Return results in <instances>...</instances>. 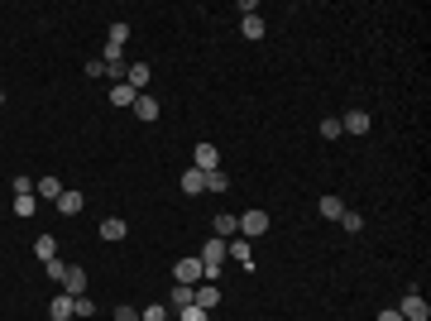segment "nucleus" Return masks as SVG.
Here are the masks:
<instances>
[{
    "label": "nucleus",
    "mask_w": 431,
    "mask_h": 321,
    "mask_svg": "<svg viewBox=\"0 0 431 321\" xmlns=\"http://www.w3.org/2000/svg\"><path fill=\"white\" fill-rule=\"evenodd\" d=\"M173 278L187 283V288H197V283H206V268H201V259L192 254V259H178V264H173Z\"/></svg>",
    "instance_id": "1"
},
{
    "label": "nucleus",
    "mask_w": 431,
    "mask_h": 321,
    "mask_svg": "<svg viewBox=\"0 0 431 321\" xmlns=\"http://www.w3.org/2000/svg\"><path fill=\"white\" fill-rule=\"evenodd\" d=\"M398 312H403V321H427L431 317V307H427V297H422V293H407L403 302H398Z\"/></svg>",
    "instance_id": "2"
},
{
    "label": "nucleus",
    "mask_w": 431,
    "mask_h": 321,
    "mask_svg": "<svg viewBox=\"0 0 431 321\" xmlns=\"http://www.w3.org/2000/svg\"><path fill=\"white\" fill-rule=\"evenodd\" d=\"M264 230H269V211L254 207V211L240 216V235H244V240H254V235H264Z\"/></svg>",
    "instance_id": "3"
},
{
    "label": "nucleus",
    "mask_w": 431,
    "mask_h": 321,
    "mask_svg": "<svg viewBox=\"0 0 431 321\" xmlns=\"http://www.w3.org/2000/svg\"><path fill=\"white\" fill-rule=\"evenodd\" d=\"M369 110H345V120H340V134H369Z\"/></svg>",
    "instance_id": "4"
},
{
    "label": "nucleus",
    "mask_w": 431,
    "mask_h": 321,
    "mask_svg": "<svg viewBox=\"0 0 431 321\" xmlns=\"http://www.w3.org/2000/svg\"><path fill=\"white\" fill-rule=\"evenodd\" d=\"M192 168H201V173L220 168V149H216V144H197V154H192Z\"/></svg>",
    "instance_id": "5"
},
{
    "label": "nucleus",
    "mask_w": 431,
    "mask_h": 321,
    "mask_svg": "<svg viewBox=\"0 0 431 321\" xmlns=\"http://www.w3.org/2000/svg\"><path fill=\"white\" fill-rule=\"evenodd\" d=\"M216 302H220V288H216V283H197V288H192V307H201V312H211Z\"/></svg>",
    "instance_id": "6"
},
{
    "label": "nucleus",
    "mask_w": 431,
    "mask_h": 321,
    "mask_svg": "<svg viewBox=\"0 0 431 321\" xmlns=\"http://www.w3.org/2000/svg\"><path fill=\"white\" fill-rule=\"evenodd\" d=\"M62 293H67V297H81V293H86V268H81V264H67V278H62Z\"/></svg>",
    "instance_id": "7"
},
{
    "label": "nucleus",
    "mask_w": 431,
    "mask_h": 321,
    "mask_svg": "<svg viewBox=\"0 0 431 321\" xmlns=\"http://www.w3.org/2000/svg\"><path fill=\"white\" fill-rule=\"evenodd\" d=\"M225 259H235V264L254 268V249H249V240H225Z\"/></svg>",
    "instance_id": "8"
},
{
    "label": "nucleus",
    "mask_w": 431,
    "mask_h": 321,
    "mask_svg": "<svg viewBox=\"0 0 431 321\" xmlns=\"http://www.w3.org/2000/svg\"><path fill=\"white\" fill-rule=\"evenodd\" d=\"M139 115V120H159V96H149V91H139L135 96V106H130Z\"/></svg>",
    "instance_id": "9"
},
{
    "label": "nucleus",
    "mask_w": 431,
    "mask_h": 321,
    "mask_svg": "<svg viewBox=\"0 0 431 321\" xmlns=\"http://www.w3.org/2000/svg\"><path fill=\"white\" fill-rule=\"evenodd\" d=\"M125 235H130V225H125V221H120V216H106V221H101V240H125Z\"/></svg>",
    "instance_id": "10"
},
{
    "label": "nucleus",
    "mask_w": 431,
    "mask_h": 321,
    "mask_svg": "<svg viewBox=\"0 0 431 321\" xmlns=\"http://www.w3.org/2000/svg\"><path fill=\"white\" fill-rule=\"evenodd\" d=\"M216 235H220V240H235V235H240V216L220 211V216H216Z\"/></svg>",
    "instance_id": "11"
},
{
    "label": "nucleus",
    "mask_w": 431,
    "mask_h": 321,
    "mask_svg": "<svg viewBox=\"0 0 431 321\" xmlns=\"http://www.w3.org/2000/svg\"><path fill=\"white\" fill-rule=\"evenodd\" d=\"M48 317H53V321H72V317H77V312H72V297L58 293L53 302H48Z\"/></svg>",
    "instance_id": "12"
},
{
    "label": "nucleus",
    "mask_w": 431,
    "mask_h": 321,
    "mask_svg": "<svg viewBox=\"0 0 431 321\" xmlns=\"http://www.w3.org/2000/svg\"><path fill=\"white\" fill-rule=\"evenodd\" d=\"M317 211H321L326 221H340V211H345V202H340V197H336V192H326L321 202H317Z\"/></svg>",
    "instance_id": "13"
},
{
    "label": "nucleus",
    "mask_w": 431,
    "mask_h": 321,
    "mask_svg": "<svg viewBox=\"0 0 431 321\" xmlns=\"http://www.w3.org/2000/svg\"><path fill=\"white\" fill-rule=\"evenodd\" d=\"M135 86H130V81H115V86H110V106H135Z\"/></svg>",
    "instance_id": "14"
},
{
    "label": "nucleus",
    "mask_w": 431,
    "mask_h": 321,
    "mask_svg": "<svg viewBox=\"0 0 431 321\" xmlns=\"http://www.w3.org/2000/svg\"><path fill=\"white\" fill-rule=\"evenodd\" d=\"M240 34H244V39H264V34H269L264 15H244V20H240Z\"/></svg>",
    "instance_id": "15"
},
{
    "label": "nucleus",
    "mask_w": 431,
    "mask_h": 321,
    "mask_svg": "<svg viewBox=\"0 0 431 321\" xmlns=\"http://www.w3.org/2000/svg\"><path fill=\"white\" fill-rule=\"evenodd\" d=\"M81 207H86V202H81V192H67V188H62V197H58V211H62V216H81Z\"/></svg>",
    "instance_id": "16"
},
{
    "label": "nucleus",
    "mask_w": 431,
    "mask_h": 321,
    "mask_svg": "<svg viewBox=\"0 0 431 321\" xmlns=\"http://www.w3.org/2000/svg\"><path fill=\"white\" fill-rule=\"evenodd\" d=\"M149 77H154V72H149V63H130V72H125V81H130L135 91H144V86H149Z\"/></svg>",
    "instance_id": "17"
},
{
    "label": "nucleus",
    "mask_w": 431,
    "mask_h": 321,
    "mask_svg": "<svg viewBox=\"0 0 431 321\" xmlns=\"http://www.w3.org/2000/svg\"><path fill=\"white\" fill-rule=\"evenodd\" d=\"M183 192H187V197L206 192V173H201V168H187V173H183Z\"/></svg>",
    "instance_id": "18"
},
{
    "label": "nucleus",
    "mask_w": 431,
    "mask_h": 321,
    "mask_svg": "<svg viewBox=\"0 0 431 321\" xmlns=\"http://www.w3.org/2000/svg\"><path fill=\"white\" fill-rule=\"evenodd\" d=\"M106 44H110V48H125V44H130V25H125V20H115L110 34H106Z\"/></svg>",
    "instance_id": "19"
},
{
    "label": "nucleus",
    "mask_w": 431,
    "mask_h": 321,
    "mask_svg": "<svg viewBox=\"0 0 431 321\" xmlns=\"http://www.w3.org/2000/svg\"><path fill=\"white\" fill-rule=\"evenodd\" d=\"M34 254H39L44 264H48V259H58V240H53V235H39V240H34Z\"/></svg>",
    "instance_id": "20"
},
{
    "label": "nucleus",
    "mask_w": 431,
    "mask_h": 321,
    "mask_svg": "<svg viewBox=\"0 0 431 321\" xmlns=\"http://www.w3.org/2000/svg\"><path fill=\"white\" fill-rule=\"evenodd\" d=\"M168 307H178V312H183V307H192V288H187V283H173V293H168Z\"/></svg>",
    "instance_id": "21"
},
{
    "label": "nucleus",
    "mask_w": 431,
    "mask_h": 321,
    "mask_svg": "<svg viewBox=\"0 0 431 321\" xmlns=\"http://www.w3.org/2000/svg\"><path fill=\"white\" fill-rule=\"evenodd\" d=\"M39 197H44V202H58V197H62V183H58L53 173H48V178H39Z\"/></svg>",
    "instance_id": "22"
},
{
    "label": "nucleus",
    "mask_w": 431,
    "mask_h": 321,
    "mask_svg": "<svg viewBox=\"0 0 431 321\" xmlns=\"http://www.w3.org/2000/svg\"><path fill=\"white\" fill-rule=\"evenodd\" d=\"M39 211V197H34V192H20V197H15V216H34Z\"/></svg>",
    "instance_id": "23"
},
{
    "label": "nucleus",
    "mask_w": 431,
    "mask_h": 321,
    "mask_svg": "<svg viewBox=\"0 0 431 321\" xmlns=\"http://www.w3.org/2000/svg\"><path fill=\"white\" fill-rule=\"evenodd\" d=\"M225 188H230V178H225L220 168H211V173H206V192H225Z\"/></svg>",
    "instance_id": "24"
},
{
    "label": "nucleus",
    "mask_w": 431,
    "mask_h": 321,
    "mask_svg": "<svg viewBox=\"0 0 431 321\" xmlns=\"http://www.w3.org/2000/svg\"><path fill=\"white\" fill-rule=\"evenodd\" d=\"M139 321H168V307H163V302H149V307L139 312Z\"/></svg>",
    "instance_id": "25"
},
{
    "label": "nucleus",
    "mask_w": 431,
    "mask_h": 321,
    "mask_svg": "<svg viewBox=\"0 0 431 321\" xmlns=\"http://www.w3.org/2000/svg\"><path fill=\"white\" fill-rule=\"evenodd\" d=\"M72 312H77V317H96V302L81 293V297H72Z\"/></svg>",
    "instance_id": "26"
},
{
    "label": "nucleus",
    "mask_w": 431,
    "mask_h": 321,
    "mask_svg": "<svg viewBox=\"0 0 431 321\" xmlns=\"http://www.w3.org/2000/svg\"><path fill=\"white\" fill-rule=\"evenodd\" d=\"M321 139H340V115H326L321 120Z\"/></svg>",
    "instance_id": "27"
},
{
    "label": "nucleus",
    "mask_w": 431,
    "mask_h": 321,
    "mask_svg": "<svg viewBox=\"0 0 431 321\" xmlns=\"http://www.w3.org/2000/svg\"><path fill=\"white\" fill-rule=\"evenodd\" d=\"M340 225L354 235V230H364V216H359V211H340Z\"/></svg>",
    "instance_id": "28"
},
{
    "label": "nucleus",
    "mask_w": 431,
    "mask_h": 321,
    "mask_svg": "<svg viewBox=\"0 0 431 321\" xmlns=\"http://www.w3.org/2000/svg\"><path fill=\"white\" fill-rule=\"evenodd\" d=\"M44 273H48L53 283H62V278H67V264H62V259H48V264H44Z\"/></svg>",
    "instance_id": "29"
},
{
    "label": "nucleus",
    "mask_w": 431,
    "mask_h": 321,
    "mask_svg": "<svg viewBox=\"0 0 431 321\" xmlns=\"http://www.w3.org/2000/svg\"><path fill=\"white\" fill-rule=\"evenodd\" d=\"M173 321H211V312H201V307H183Z\"/></svg>",
    "instance_id": "30"
},
{
    "label": "nucleus",
    "mask_w": 431,
    "mask_h": 321,
    "mask_svg": "<svg viewBox=\"0 0 431 321\" xmlns=\"http://www.w3.org/2000/svg\"><path fill=\"white\" fill-rule=\"evenodd\" d=\"M20 192H34V178H29V173H20V178H15V197H20Z\"/></svg>",
    "instance_id": "31"
},
{
    "label": "nucleus",
    "mask_w": 431,
    "mask_h": 321,
    "mask_svg": "<svg viewBox=\"0 0 431 321\" xmlns=\"http://www.w3.org/2000/svg\"><path fill=\"white\" fill-rule=\"evenodd\" d=\"M115 321H139L135 307H115Z\"/></svg>",
    "instance_id": "32"
},
{
    "label": "nucleus",
    "mask_w": 431,
    "mask_h": 321,
    "mask_svg": "<svg viewBox=\"0 0 431 321\" xmlns=\"http://www.w3.org/2000/svg\"><path fill=\"white\" fill-rule=\"evenodd\" d=\"M378 321H403V312H398V307H388V312H378Z\"/></svg>",
    "instance_id": "33"
},
{
    "label": "nucleus",
    "mask_w": 431,
    "mask_h": 321,
    "mask_svg": "<svg viewBox=\"0 0 431 321\" xmlns=\"http://www.w3.org/2000/svg\"><path fill=\"white\" fill-rule=\"evenodd\" d=\"M0 106H5V91H0Z\"/></svg>",
    "instance_id": "34"
}]
</instances>
